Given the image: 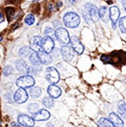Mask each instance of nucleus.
<instances>
[{"label": "nucleus", "instance_id": "1", "mask_svg": "<svg viewBox=\"0 0 126 127\" xmlns=\"http://www.w3.org/2000/svg\"><path fill=\"white\" fill-rule=\"evenodd\" d=\"M63 23L67 28H77L80 25V17L74 12H68L63 17Z\"/></svg>", "mask_w": 126, "mask_h": 127}, {"label": "nucleus", "instance_id": "2", "mask_svg": "<svg viewBox=\"0 0 126 127\" xmlns=\"http://www.w3.org/2000/svg\"><path fill=\"white\" fill-rule=\"evenodd\" d=\"M33 84H34V79L30 75L21 76L16 81V85L18 87H20V88H23V89L30 88L32 86H33Z\"/></svg>", "mask_w": 126, "mask_h": 127}, {"label": "nucleus", "instance_id": "3", "mask_svg": "<svg viewBox=\"0 0 126 127\" xmlns=\"http://www.w3.org/2000/svg\"><path fill=\"white\" fill-rule=\"evenodd\" d=\"M45 78L49 83L56 84L59 81V74L54 67H48V68H46Z\"/></svg>", "mask_w": 126, "mask_h": 127}, {"label": "nucleus", "instance_id": "4", "mask_svg": "<svg viewBox=\"0 0 126 127\" xmlns=\"http://www.w3.org/2000/svg\"><path fill=\"white\" fill-rule=\"evenodd\" d=\"M54 35L55 37L58 39V41L60 43H63V44H68L70 42V36H69V33L68 32L63 29V28H59L57 29L55 32H54Z\"/></svg>", "mask_w": 126, "mask_h": 127}, {"label": "nucleus", "instance_id": "5", "mask_svg": "<svg viewBox=\"0 0 126 127\" xmlns=\"http://www.w3.org/2000/svg\"><path fill=\"white\" fill-rule=\"evenodd\" d=\"M54 47V40L52 37L45 35L43 38H41V49L47 53H49Z\"/></svg>", "mask_w": 126, "mask_h": 127}, {"label": "nucleus", "instance_id": "6", "mask_svg": "<svg viewBox=\"0 0 126 127\" xmlns=\"http://www.w3.org/2000/svg\"><path fill=\"white\" fill-rule=\"evenodd\" d=\"M14 99H15V101L17 103H23V102L27 101V99H28V93H27V91L25 89H23V88L18 89L15 92Z\"/></svg>", "mask_w": 126, "mask_h": 127}, {"label": "nucleus", "instance_id": "7", "mask_svg": "<svg viewBox=\"0 0 126 127\" xmlns=\"http://www.w3.org/2000/svg\"><path fill=\"white\" fill-rule=\"evenodd\" d=\"M70 43H71V47L73 48V50L76 51L78 54H82L84 52V46L78 37L72 36L70 38Z\"/></svg>", "mask_w": 126, "mask_h": 127}, {"label": "nucleus", "instance_id": "8", "mask_svg": "<svg viewBox=\"0 0 126 127\" xmlns=\"http://www.w3.org/2000/svg\"><path fill=\"white\" fill-rule=\"evenodd\" d=\"M119 15H120V11L116 6H112L109 9V19L111 20L113 29L116 28V23H117V21L119 19Z\"/></svg>", "mask_w": 126, "mask_h": 127}, {"label": "nucleus", "instance_id": "9", "mask_svg": "<svg viewBox=\"0 0 126 127\" xmlns=\"http://www.w3.org/2000/svg\"><path fill=\"white\" fill-rule=\"evenodd\" d=\"M61 54L65 61H71L74 57V50L72 47L65 44L61 47Z\"/></svg>", "mask_w": 126, "mask_h": 127}, {"label": "nucleus", "instance_id": "10", "mask_svg": "<svg viewBox=\"0 0 126 127\" xmlns=\"http://www.w3.org/2000/svg\"><path fill=\"white\" fill-rule=\"evenodd\" d=\"M36 56H37V59L39 60V62H40L41 64L48 65V64H50L51 62H52V58H51V56H50L47 52L43 51L42 49H40L39 51L36 52Z\"/></svg>", "mask_w": 126, "mask_h": 127}, {"label": "nucleus", "instance_id": "11", "mask_svg": "<svg viewBox=\"0 0 126 127\" xmlns=\"http://www.w3.org/2000/svg\"><path fill=\"white\" fill-rule=\"evenodd\" d=\"M18 121L21 125L26 127L33 126V124H34V119L27 114H20L18 116Z\"/></svg>", "mask_w": 126, "mask_h": 127}, {"label": "nucleus", "instance_id": "12", "mask_svg": "<svg viewBox=\"0 0 126 127\" xmlns=\"http://www.w3.org/2000/svg\"><path fill=\"white\" fill-rule=\"evenodd\" d=\"M30 47L33 52H37L41 49V37L38 35L32 36L30 40Z\"/></svg>", "mask_w": 126, "mask_h": 127}, {"label": "nucleus", "instance_id": "13", "mask_svg": "<svg viewBox=\"0 0 126 127\" xmlns=\"http://www.w3.org/2000/svg\"><path fill=\"white\" fill-rule=\"evenodd\" d=\"M50 116V113L48 112V110L46 109H40L37 110L34 114H32V118H34L35 120L38 121H43V120H47Z\"/></svg>", "mask_w": 126, "mask_h": 127}, {"label": "nucleus", "instance_id": "14", "mask_svg": "<svg viewBox=\"0 0 126 127\" xmlns=\"http://www.w3.org/2000/svg\"><path fill=\"white\" fill-rule=\"evenodd\" d=\"M47 93H48V95H50L51 97L56 98V97H59L61 95V89L59 87H57L55 84H51L47 89Z\"/></svg>", "mask_w": 126, "mask_h": 127}, {"label": "nucleus", "instance_id": "15", "mask_svg": "<svg viewBox=\"0 0 126 127\" xmlns=\"http://www.w3.org/2000/svg\"><path fill=\"white\" fill-rule=\"evenodd\" d=\"M109 121L112 123L114 127H123V121L122 119L114 112H111L109 114Z\"/></svg>", "mask_w": 126, "mask_h": 127}, {"label": "nucleus", "instance_id": "16", "mask_svg": "<svg viewBox=\"0 0 126 127\" xmlns=\"http://www.w3.org/2000/svg\"><path fill=\"white\" fill-rule=\"evenodd\" d=\"M87 6H89L90 8H88L89 12H90V16L92 18V20L94 22H97L98 21V12H97V9L94 5L92 4H87Z\"/></svg>", "mask_w": 126, "mask_h": 127}, {"label": "nucleus", "instance_id": "17", "mask_svg": "<svg viewBox=\"0 0 126 127\" xmlns=\"http://www.w3.org/2000/svg\"><path fill=\"white\" fill-rule=\"evenodd\" d=\"M29 90H28V92H29V94L31 95L32 97H33V98H36V97H38L40 94H41V90H40V88H38V87H30V88H28Z\"/></svg>", "mask_w": 126, "mask_h": 127}, {"label": "nucleus", "instance_id": "18", "mask_svg": "<svg viewBox=\"0 0 126 127\" xmlns=\"http://www.w3.org/2000/svg\"><path fill=\"white\" fill-rule=\"evenodd\" d=\"M107 14H108V10L106 7H101L98 11V18H100L103 22L107 23L108 19H107Z\"/></svg>", "mask_w": 126, "mask_h": 127}, {"label": "nucleus", "instance_id": "19", "mask_svg": "<svg viewBox=\"0 0 126 127\" xmlns=\"http://www.w3.org/2000/svg\"><path fill=\"white\" fill-rule=\"evenodd\" d=\"M28 64L26 63L24 60H18L16 63V68L19 72H27L28 69Z\"/></svg>", "mask_w": 126, "mask_h": 127}, {"label": "nucleus", "instance_id": "20", "mask_svg": "<svg viewBox=\"0 0 126 127\" xmlns=\"http://www.w3.org/2000/svg\"><path fill=\"white\" fill-rule=\"evenodd\" d=\"M97 126L98 127H114L112 125V123L106 119V118H100L98 121H97Z\"/></svg>", "mask_w": 126, "mask_h": 127}, {"label": "nucleus", "instance_id": "21", "mask_svg": "<svg viewBox=\"0 0 126 127\" xmlns=\"http://www.w3.org/2000/svg\"><path fill=\"white\" fill-rule=\"evenodd\" d=\"M29 59H30V62L32 63V65H33V66H39L40 62H39V60L37 59L36 52H32L30 57H29Z\"/></svg>", "mask_w": 126, "mask_h": 127}, {"label": "nucleus", "instance_id": "22", "mask_svg": "<svg viewBox=\"0 0 126 127\" xmlns=\"http://www.w3.org/2000/svg\"><path fill=\"white\" fill-rule=\"evenodd\" d=\"M42 102H43V105L46 106V107H51V106H53V104H54L53 97H50V96H45V97L42 99Z\"/></svg>", "mask_w": 126, "mask_h": 127}, {"label": "nucleus", "instance_id": "23", "mask_svg": "<svg viewBox=\"0 0 126 127\" xmlns=\"http://www.w3.org/2000/svg\"><path fill=\"white\" fill-rule=\"evenodd\" d=\"M118 109H119V112L121 113V115L126 118V103L124 101H119L118 103Z\"/></svg>", "mask_w": 126, "mask_h": 127}, {"label": "nucleus", "instance_id": "24", "mask_svg": "<svg viewBox=\"0 0 126 127\" xmlns=\"http://www.w3.org/2000/svg\"><path fill=\"white\" fill-rule=\"evenodd\" d=\"M38 107H39V105H38L37 103H35V102H32V103H31V104L28 105V109H29V111L32 112V114H34V113L38 110Z\"/></svg>", "mask_w": 126, "mask_h": 127}, {"label": "nucleus", "instance_id": "25", "mask_svg": "<svg viewBox=\"0 0 126 127\" xmlns=\"http://www.w3.org/2000/svg\"><path fill=\"white\" fill-rule=\"evenodd\" d=\"M5 12H6V15H7V17H8V21H11L13 15H14V13H15V8H13V7H8V8L5 9Z\"/></svg>", "mask_w": 126, "mask_h": 127}, {"label": "nucleus", "instance_id": "26", "mask_svg": "<svg viewBox=\"0 0 126 127\" xmlns=\"http://www.w3.org/2000/svg\"><path fill=\"white\" fill-rule=\"evenodd\" d=\"M119 29L122 32L126 33V16L120 19V21H119Z\"/></svg>", "mask_w": 126, "mask_h": 127}, {"label": "nucleus", "instance_id": "27", "mask_svg": "<svg viewBox=\"0 0 126 127\" xmlns=\"http://www.w3.org/2000/svg\"><path fill=\"white\" fill-rule=\"evenodd\" d=\"M30 52H31V49L29 47H27V46H24L19 50V54L21 56H28L30 54Z\"/></svg>", "mask_w": 126, "mask_h": 127}, {"label": "nucleus", "instance_id": "28", "mask_svg": "<svg viewBox=\"0 0 126 127\" xmlns=\"http://www.w3.org/2000/svg\"><path fill=\"white\" fill-rule=\"evenodd\" d=\"M25 23L29 26H32L33 23H34V16L32 15V14H29L26 18H25Z\"/></svg>", "mask_w": 126, "mask_h": 127}, {"label": "nucleus", "instance_id": "29", "mask_svg": "<svg viewBox=\"0 0 126 127\" xmlns=\"http://www.w3.org/2000/svg\"><path fill=\"white\" fill-rule=\"evenodd\" d=\"M12 72H13V68H12L11 66L5 67V68H4V71H3V73H4L5 76H9L10 74H12Z\"/></svg>", "mask_w": 126, "mask_h": 127}, {"label": "nucleus", "instance_id": "30", "mask_svg": "<svg viewBox=\"0 0 126 127\" xmlns=\"http://www.w3.org/2000/svg\"><path fill=\"white\" fill-rule=\"evenodd\" d=\"M44 33H45V35H48V36H50V37H53V36H54V31H53L51 28H46Z\"/></svg>", "mask_w": 126, "mask_h": 127}, {"label": "nucleus", "instance_id": "31", "mask_svg": "<svg viewBox=\"0 0 126 127\" xmlns=\"http://www.w3.org/2000/svg\"><path fill=\"white\" fill-rule=\"evenodd\" d=\"M109 59H110L109 57H106V56H101V60H102L104 63H106L107 61H109Z\"/></svg>", "mask_w": 126, "mask_h": 127}, {"label": "nucleus", "instance_id": "32", "mask_svg": "<svg viewBox=\"0 0 126 127\" xmlns=\"http://www.w3.org/2000/svg\"><path fill=\"white\" fill-rule=\"evenodd\" d=\"M11 126L12 127H19V125H18L17 123H15V122H12V123H11Z\"/></svg>", "mask_w": 126, "mask_h": 127}, {"label": "nucleus", "instance_id": "33", "mask_svg": "<svg viewBox=\"0 0 126 127\" xmlns=\"http://www.w3.org/2000/svg\"><path fill=\"white\" fill-rule=\"evenodd\" d=\"M122 5H123V7H124V9L126 11V0H122Z\"/></svg>", "mask_w": 126, "mask_h": 127}, {"label": "nucleus", "instance_id": "34", "mask_svg": "<svg viewBox=\"0 0 126 127\" xmlns=\"http://www.w3.org/2000/svg\"><path fill=\"white\" fill-rule=\"evenodd\" d=\"M3 21H4V18H3V16L0 14V23H2Z\"/></svg>", "mask_w": 126, "mask_h": 127}, {"label": "nucleus", "instance_id": "35", "mask_svg": "<svg viewBox=\"0 0 126 127\" xmlns=\"http://www.w3.org/2000/svg\"><path fill=\"white\" fill-rule=\"evenodd\" d=\"M76 1H77V0H70V2H71V3H75Z\"/></svg>", "mask_w": 126, "mask_h": 127}, {"label": "nucleus", "instance_id": "36", "mask_svg": "<svg viewBox=\"0 0 126 127\" xmlns=\"http://www.w3.org/2000/svg\"><path fill=\"white\" fill-rule=\"evenodd\" d=\"M1 40H2V36L0 35V42H1Z\"/></svg>", "mask_w": 126, "mask_h": 127}, {"label": "nucleus", "instance_id": "37", "mask_svg": "<svg viewBox=\"0 0 126 127\" xmlns=\"http://www.w3.org/2000/svg\"><path fill=\"white\" fill-rule=\"evenodd\" d=\"M35 1H38V0H35Z\"/></svg>", "mask_w": 126, "mask_h": 127}, {"label": "nucleus", "instance_id": "38", "mask_svg": "<svg viewBox=\"0 0 126 127\" xmlns=\"http://www.w3.org/2000/svg\"><path fill=\"white\" fill-rule=\"evenodd\" d=\"M31 127H33V126H31Z\"/></svg>", "mask_w": 126, "mask_h": 127}]
</instances>
